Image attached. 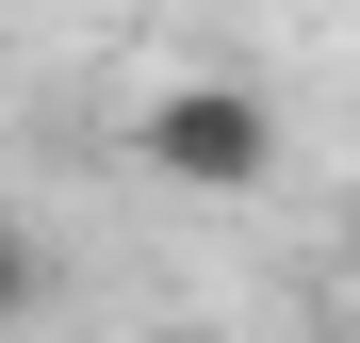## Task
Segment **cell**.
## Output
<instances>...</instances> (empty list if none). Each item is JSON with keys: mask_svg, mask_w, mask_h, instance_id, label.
<instances>
[{"mask_svg": "<svg viewBox=\"0 0 360 343\" xmlns=\"http://www.w3.org/2000/svg\"><path fill=\"white\" fill-rule=\"evenodd\" d=\"M131 147L164 163L180 196H246V180H278V114H262V82H164V98L131 114Z\"/></svg>", "mask_w": 360, "mask_h": 343, "instance_id": "1", "label": "cell"}, {"mask_svg": "<svg viewBox=\"0 0 360 343\" xmlns=\"http://www.w3.org/2000/svg\"><path fill=\"white\" fill-rule=\"evenodd\" d=\"M17 311H33V246L0 229V327H17Z\"/></svg>", "mask_w": 360, "mask_h": 343, "instance_id": "2", "label": "cell"}, {"mask_svg": "<svg viewBox=\"0 0 360 343\" xmlns=\"http://www.w3.org/2000/svg\"><path fill=\"white\" fill-rule=\"evenodd\" d=\"M344 278H360V213H344Z\"/></svg>", "mask_w": 360, "mask_h": 343, "instance_id": "3", "label": "cell"}, {"mask_svg": "<svg viewBox=\"0 0 360 343\" xmlns=\"http://www.w3.org/2000/svg\"><path fill=\"white\" fill-rule=\"evenodd\" d=\"M148 343H197V327H148Z\"/></svg>", "mask_w": 360, "mask_h": 343, "instance_id": "4", "label": "cell"}]
</instances>
